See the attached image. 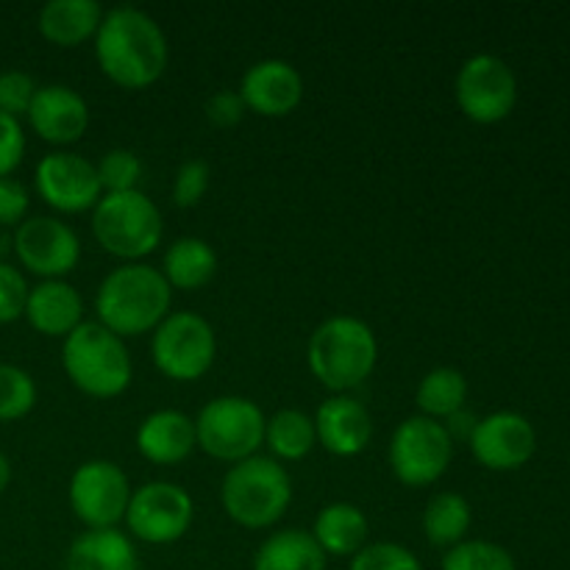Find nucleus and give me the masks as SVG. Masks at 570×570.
Listing matches in <instances>:
<instances>
[{
  "label": "nucleus",
  "mask_w": 570,
  "mask_h": 570,
  "mask_svg": "<svg viewBox=\"0 0 570 570\" xmlns=\"http://www.w3.org/2000/svg\"><path fill=\"white\" fill-rule=\"evenodd\" d=\"M468 379L456 367H434L421 379L415 393V404L423 417L445 421L454 412L465 410Z\"/></svg>",
  "instance_id": "cd10ccee"
},
{
  "label": "nucleus",
  "mask_w": 570,
  "mask_h": 570,
  "mask_svg": "<svg viewBox=\"0 0 570 570\" xmlns=\"http://www.w3.org/2000/svg\"><path fill=\"white\" fill-rule=\"evenodd\" d=\"M9 482H11V465L9 460H6V454H0V493L9 488Z\"/></svg>",
  "instance_id": "ea45409f"
},
{
  "label": "nucleus",
  "mask_w": 570,
  "mask_h": 570,
  "mask_svg": "<svg viewBox=\"0 0 570 570\" xmlns=\"http://www.w3.org/2000/svg\"><path fill=\"white\" fill-rule=\"evenodd\" d=\"M476 423H479V417L473 415L471 410H460V412H454V415L445 417L443 426H445V432H449L451 443H456V440H468V443H471L473 432H476Z\"/></svg>",
  "instance_id": "58836bf2"
},
{
  "label": "nucleus",
  "mask_w": 570,
  "mask_h": 570,
  "mask_svg": "<svg viewBox=\"0 0 570 570\" xmlns=\"http://www.w3.org/2000/svg\"><path fill=\"white\" fill-rule=\"evenodd\" d=\"M195 445V421L181 410L150 412L137 429V451L154 465H176L193 454Z\"/></svg>",
  "instance_id": "aec40b11"
},
{
  "label": "nucleus",
  "mask_w": 570,
  "mask_h": 570,
  "mask_svg": "<svg viewBox=\"0 0 570 570\" xmlns=\"http://www.w3.org/2000/svg\"><path fill=\"white\" fill-rule=\"evenodd\" d=\"M440 570H518L510 551L490 540H462L445 551Z\"/></svg>",
  "instance_id": "c85d7f7f"
},
{
  "label": "nucleus",
  "mask_w": 570,
  "mask_h": 570,
  "mask_svg": "<svg viewBox=\"0 0 570 570\" xmlns=\"http://www.w3.org/2000/svg\"><path fill=\"white\" fill-rule=\"evenodd\" d=\"M173 287L161 271L145 262H126L100 282L95 295V315L100 326L117 337L148 334L170 315Z\"/></svg>",
  "instance_id": "f03ea898"
},
{
  "label": "nucleus",
  "mask_w": 570,
  "mask_h": 570,
  "mask_svg": "<svg viewBox=\"0 0 570 570\" xmlns=\"http://www.w3.org/2000/svg\"><path fill=\"white\" fill-rule=\"evenodd\" d=\"M37 404V382L17 365H0V421H20Z\"/></svg>",
  "instance_id": "c756f323"
},
{
  "label": "nucleus",
  "mask_w": 570,
  "mask_h": 570,
  "mask_svg": "<svg viewBox=\"0 0 570 570\" xmlns=\"http://www.w3.org/2000/svg\"><path fill=\"white\" fill-rule=\"evenodd\" d=\"M28 204V189L17 178H0V226H20Z\"/></svg>",
  "instance_id": "4c0bfd02"
},
{
  "label": "nucleus",
  "mask_w": 570,
  "mask_h": 570,
  "mask_svg": "<svg viewBox=\"0 0 570 570\" xmlns=\"http://www.w3.org/2000/svg\"><path fill=\"white\" fill-rule=\"evenodd\" d=\"M209 165L204 159H189L178 167L176 181H173V204L181 209H193L204 200L206 189H209Z\"/></svg>",
  "instance_id": "473e14b6"
},
{
  "label": "nucleus",
  "mask_w": 570,
  "mask_h": 570,
  "mask_svg": "<svg viewBox=\"0 0 570 570\" xmlns=\"http://www.w3.org/2000/svg\"><path fill=\"white\" fill-rule=\"evenodd\" d=\"M193 495L173 482H148L131 493L126 510V527L131 538L150 546H170L193 527Z\"/></svg>",
  "instance_id": "9d476101"
},
{
  "label": "nucleus",
  "mask_w": 570,
  "mask_h": 570,
  "mask_svg": "<svg viewBox=\"0 0 570 570\" xmlns=\"http://www.w3.org/2000/svg\"><path fill=\"white\" fill-rule=\"evenodd\" d=\"M65 570H139L137 546L120 529H87L67 549Z\"/></svg>",
  "instance_id": "412c9836"
},
{
  "label": "nucleus",
  "mask_w": 570,
  "mask_h": 570,
  "mask_svg": "<svg viewBox=\"0 0 570 570\" xmlns=\"http://www.w3.org/2000/svg\"><path fill=\"white\" fill-rule=\"evenodd\" d=\"M33 184H37L39 198L65 215L95 209V204L104 198L95 161L83 159L81 154H72V150L45 154L33 173Z\"/></svg>",
  "instance_id": "ddd939ff"
},
{
  "label": "nucleus",
  "mask_w": 570,
  "mask_h": 570,
  "mask_svg": "<svg viewBox=\"0 0 570 570\" xmlns=\"http://www.w3.org/2000/svg\"><path fill=\"white\" fill-rule=\"evenodd\" d=\"M534 449H538L534 426L518 412H493L479 417L471 438L473 456L490 471H515L532 460Z\"/></svg>",
  "instance_id": "2eb2a0df"
},
{
  "label": "nucleus",
  "mask_w": 570,
  "mask_h": 570,
  "mask_svg": "<svg viewBox=\"0 0 570 570\" xmlns=\"http://www.w3.org/2000/svg\"><path fill=\"white\" fill-rule=\"evenodd\" d=\"M371 523L365 512L348 501H334L323 507L312 527V538L326 557H354L367 546Z\"/></svg>",
  "instance_id": "4be33fe9"
},
{
  "label": "nucleus",
  "mask_w": 570,
  "mask_h": 570,
  "mask_svg": "<svg viewBox=\"0 0 570 570\" xmlns=\"http://www.w3.org/2000/svg\"><path fill=\"white\" fill-rule=\"evenodd\" d=\"M473 512L460 493H434L423 510V534L434 549H454L465 540Z\"/></svg>",
  "instance_id": "bb28decb"
},
{
  "label": "nucleus",
  "mask_w": 570,
  "mask_h": 570,
  "mask_svg": "<svg viewBox=\"0 0 570 570\" xmlns=\"http://www.w3.org/2000/svg\"><path fill=\"white\" fill-rule=\"evenodd\" d=\"M14 250L22 267L48 278H65L81 259L78 234L59 217H28L14 232Z\"/></svg>",
  "instance_id": "4468645a"
},
{
  "label": "nucleus",
  "mask_w": 570,
  "mask_h": 570,
  "mask_svg": "<svg viewBox=\"0 0 570 570\" xmlns=\"http://www.w3.org/2000/svg\"><path fill=\"white\" fill-rule=\"evenodd\" d=\"M456 106L473 122H499L515 109L518 78L504 59L493 53H476L460 67L454 81Z\"/></svg>",
  "instance_id": "9b49d317"
},
{
  "label": "nucleus",
  "mask_w": 570,
  "mask_h": 570,
  "mask_svg": "<svg viewBox=\"0 0 570 570\" xmlns=\"http://www.w3.org/2000/svg\"><path fill=\"white\" fill-rule=\"evenodd\" d=\"M28 122L45 142L70 145L87 131L89 106L83 95L67 83H45L33 95Z\"/></svg>",
  "instance_id": "f3484780"
},
{
  "label": "nucleus",
  "mask_w": 570,
  "mask_h": 570,
  "mask_svg": "<svg viewBox=\"0 0 570 570\" xmlns=\"http://www.w3.org/2000/svg\"><path fill=\"white\" fill-rule=\"evenodd\" d=\"M217 254L206 239L178 237L167 245L161 259V276L176 289H200L215 278Z\"/></svg>",
  "instance_id": "b1692460"
},
{
  "label": "nucleus",
  "mask_w": 570,
  "mask_h": 570,
  "mask_svg": "<svg viewBox=\"0 0 570 570\" xmlns=\"http://www.w3.org/2000/svg\"><path fill=\"white\" fill-rule=\"evenodd\" d=\"M239 98L256 115L284 117L304 98V78L289 61L262 59L245 70Z\"/></svg>",
  "instance_id": "dca6fc26"
},
{
  "label": "nucleus",
  "mask_w": 570,
  "mask_h": 570,
  "mask_svg": "<svg viewBox=\"0 0 570 570\" xmlns=\"http://www.w3.org/2000/svg\"><path fill=\"white\" fill-rule=\"evenodd\" d=\"M254 570H326V554L306 529H282L256 549Z\"/></svg>",
  "instance_id": "393cba45"
},
{
  "label": "nucleus",
  "mask_w": 570,
  "mask_h": 570,
  "mask_svg": "<svg viewBox=\"0 0 570 570\" xmlns=\"http://www.w3.org/2000/svg\"><path fill=\"white\" fill-rule=\"evenodd\" d=\"M61 365L67 379L92 399H117L131 387V354L122 337L98 321H83L76 332L67 334L61 345Z\"/></svg>",
  "instance_id": "20e7f679"
},
{
  "label": "nucleus",
  "mask_w": 570,
  "mask_h": 570,
  "mask_svg": "<svg viewBox=\"0 0 570 570\" xmlns=\"http://www.w3.org/2000/svg\"><path fill=\"white\" fill-rule=\"evenodd\" d=\"M379 360V343L365 321L351 315H334L312 332L306 345V362L317 382L334 395L360 387L373 373Z\"/></svg>",
  "instance_id": "7ed1b4c3"
},
{
  "label": "nucleus",
  "mask_w": 570,
  "mask_h": 570,
  "mask_svg": "<svg viewBox=\"0 0 570 570\" xmlns=\"http://www.w3.org/2000/svg\"><path fill=\"white\" fill-rule=\"evenodd\" d=\"M267 415L245 395H217L195 417V440L220 462H243L265 445Z\"/></svg>",
  "instance_id": "0eeeda50"
},
{
  "label": "nucleus",
  "mask_w": 570,
  "mask_h": 570,
  "mask_svg": "<svg viewBox=\"0 0 570 570\" xmlns=\"http://www.w3.org/2000/svg\"><path fill=\"white\" fill-rule=\"evenodd\" d=\"M98 170V181L104 195L109 193H128V189H137L139 178H142V161L134 150L128 148H111L95 165Z\"/></svg>",
  "instance_id": "7c9ffc66"
},
{
  "label": "nucleus",
  "mask_w": 570,
  "mask_h": 570,
  "mask_svg": "<svg viewBox=\"0 0 570 570\" xmlns=\"http://www.w3.org/2000/svg\"><path fill=\"white\" fill-rule=\"evenodd\" d=\"M265 445L276 462H298L317 445L315 417L301 410H278L267 417Z\"/></svg>",
  "instance_id": "a878e982"
},
{
  "label": "nucleus",
  "mask_w": 570,
  "mask_h": 570,
  "mask_svg": "<svg viewBox=\"0 0 570 570\" xmlns=\"http://www.w3.org/2000/svg\"><path fill=\"white\" fill-rule=\"evenodd\" d=\"M37 89L39 87L33 83V78L28 76V72H0V111H6V115L20 120V115H28V109H31V100L33 95H37Z\"/></svg>",
  "instance_id": "72a5a7b5"
},
{
  "label": "nucleus",
  "mask_w": 570,
  "mask_h": 570,
  "mask_svg": "<svg viewBox=\"0 0 570 570\" xmlns=\"http://www.w3.org/2000/svg\"><path fill=\"white\" fill-rule=\"evenodd\" d=\"M126 471L109 460H89L70 479V507L87 529H117L131 501Z\"/></svg>",
  "instance_id": "f8f14e48"
},
{
  "label": "nucleus",
  "mask_w": 570,
  "mask_h": 570,
  "mask_svg": "<svg viewBox=\"0 0 570 570\" xmlns=\"http://www.w3.org/2000/svg\"><path fill=\"white\" fill-rule=\"evenodd\" d=\"M451 456H454V443L443 423L432 417H406L390 438V468L406 488H429L438 482L449 471Z\"/></svg>",
  "instance_id": "1a4fd4ad"
},
{
  "label": "nucleus",
  "mask_w": 570,
  "mask_h": 570,
  "mask_svg": "<svg viewBox=\"0 0 570 570\" xmlns=\"http://www.w3.org/2000/svg\"><path fill=\"white\" fill-rule=\"evenodd\" d=\"M100 20L104 9L95 0H48L39 9V31L61 48H76L83 39L95 37Z\"/></svg>",
  "instance_id": "5701e85b"
},
{
  "label": "nucleus",
  "mask_w": 570,
  "mask_h": 570,
  "mask_svg": "<svg viewBox=\"0 0 570 570\" xmlns=\"http://www.w3.org/2000/svg\"><path fill=\"white\" fill-rule=\"evenodd\" d=\"M167 37L159 22L137 6L104 11L95 31V59L109 81L126 89H145L159 81L167 67Z\"/></svg>",
  "instance_id": "f257e3e1"
},
{
  "label": "nucleus",
  "mask_w": 570,
  "mask_h": 570,
  "mask_svg": "<svg viewBox=\"0 0 570 570\" xmlns=\"http://www.w3.org/2000/svg\"><path fill=\"white\" fill-rule=\"evenodd\" d=\"M92 234L100 248L126 262L154 254L165 234L161 212L142 189L109 193L95 204Z\"/></svg>",
  "instance_id": "423d86ee"
},
{
  "label": "nucleus",
  "mask_w": 570,
  "mask_h": 570,
  "mask_svg": "<svg viewBox=\"0 0 570 570\" xmlns=\"http://www.w3.org/2000/svg\"><path fill=\"white\" fill-rule=\"evenodd\" d=\"M226 515L245 529H267L284 518L293 501V479L282 462L254 454L234 462L220 484Z\"/></svg>",
  "instance_id": "39448f33"
},
{
  "label": "nucleus",
  "mask_w": 570,
  "mask_h": 570,
  "mask_svg": "<svg viewBox=\"0 0 570 570\" xmlns=\"http://www.w3.org/2000/svg\"><path fill=\"white\" fill-rule=\"evenodd\" d=\"M150 356L161 376L173 382H198L215 365V328L198 312H170L154 328Z\"/></svg>",
  "instance_id": "6e6552de"
},
{
  "label": "nucleus",
  "mask_w": 570,
  "mask_h": 570,
  "mask_svg": "<svg viewBox=\"0 0 570 570\" xmlns=\"http://www.w3.org/2000/svg\"><path fill=\"white\" fill-rule=\"evenodd\" d=\"M317 443L334 456H356L373 438V417L362 401L332 395L315 412Z\"/></svg>",
  "instance_id": "a211bd4d"
},
{
  "label": "nucleus",
  "mask_w": 570,
  "mask_h": 570,
  "mask_svg": "<svg viewBox=\"0 0 570 570\" xmlns=\"http://www.w3.org/2000/svg\"><path fill=\"white\" fill-rule=\"evenodd\" d=\"M26 156V134L17 117L0 111V178L11 176Z\"/></svg>",
  "instance_id": "c9c22d12"
},
{
  "label": "nucleus",
  "mask_w": 570,
  "mask_h": 570,
  "mask_svg": "<svg viewBox=\"0 0 570 570\" xmlns=\"http://www.w3.org/2000/svg\"><path fill=\"white\" fill-rule=\"evenodd\" d=\"M28 284L17 267L0 262V323H11L26 315Z\"/></svg>",
  "instance_id": "f704fd0d"
},
{
  "label": "nucleus",
  "mask_w": 570,
  "mask_h": 570,
  "mask_svg": "<svg viewBox=\"0 0 570 570\" xmlns=\"http://www.w3.org/2000/svg\"><path fill=\"white\" fill-rule=\"evenodd\" d=\"M26 317L45 337H67L83 323V301L65 278H48L28 289Z\"/></svg>",
  "instance_id": "6ab92c4d"
},
{
  "label": "nucleus",
  "mask_w": 570,
  "mask_h": 570,
  "mask_svg": "<svg viewBox=\"0 0 570 570\" xmlns=\"http://www.w3.org/2000/svg\"><path fill=\"white\" fill-rule=\"evenodd\" d=\"M348 570H423V566L415 551H410L406 546L379 540V543H367L360 554L351 557Z\"/></svg>",
  "instance_id": "2f4dec72"
},
{
  "label": "nucleus",
  "mask_w": 570,
  "mask_h": 570,
  "mask_svg": "<svg viewBox=\"0 0 570 570\" xmlns=\"http://www.w3.org/2000/svg\"><path fill=\"white\" fill-rule=\"evenodd\" d=\"M204 111H206V120H209L212 126L232 128L243 120L245 111L248 109H245V104H243V98H239L237 89H217L215 95H209V98H206Z\"/></svg>",
  "instance_id": "e433bc0d"
}]
</instances>
